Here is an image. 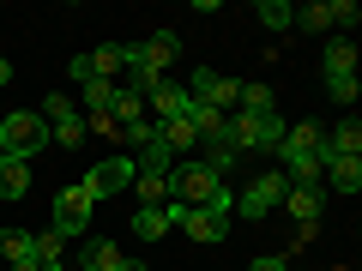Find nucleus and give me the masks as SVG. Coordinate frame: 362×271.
I'll use <instances>...</instances> for the list:
<instances>
[{
  "instance_id": "nucleus-16",
  "label": "nucleus",
  "mask_w": 362,
  "mask_h": 271,
  "mask_svg": "<svg viewBox=\"0 0 362 271\" xmlns=\"http://www.w3.org/2000/svg\"><path fill=\"white\" fill-rule=\"evenodd\" d=\"M326 157H362V121L344 115L332 133H326Z\"/></svg>"
},
{
  "instance_id": "nucleus-11",
  "label": "nucleus",
  "mask_w": 362,
  "mask_h": 271,
  "mask_svg": "<svg viewBox=\"0 0 362 271\" xmlns=\"http://www.w3.org/2000/svg\"><path fill=\"white\" fill-rule=\"evenodd\" d=\"M314 151H326V127H320V121H296V127H284L278 163H296V157H314Z\"/></svg>"
},
{
  "instance_id": "nucleus-9",
  "label": "nucleus",
  "mask_w": 362,
  "mask_h": 271,
  "mask_svg": "<svg viewBox=\"0 0 362 271\" xmlns=\"http://www.w3.org/2000/svg\"><path fill=\"white\" fill-rule=\"evenodd\" d=\"M175 54H181V37H169V30H157V37H145V42H121V61L127 66H151V73L175 66Z\"/></svg>"
},
{
  "instance_id": "nucleus-20",
  "label": "nucleus",
  "mask_w": 362,
  "mask_h": 271,
  "mask_svg": "<svg viewBox=\"0 0 362 271\" xmlns=\"http://www.w3.org/2000/svg\"><path fill=\"white\" fill-rule=\"evenodd\" d=\"M85 66H90V78H115L121 66H127V61H121V42H103V49H90V54H85Z\"/></svg>"
},
{
  "instance_id": "nucleus-7",
  "label": "nucleus",
  "mask_w": 362,
  "mask_h": 271,
  "mask_svg": "<svg viewBox=\"0 0 362 271\" xmlns=\"http://www.w3.org/2000/svg\"><path fill=\"white\" fill-rule=\"evenodd\" d=\"M42 121H49V139L54 145H66V151H73V145H85V115H78L73 103H66L61 90H54V97H42V109H37Z\"/></svg>"
},
{
  "instance_id": "nucleus-1",
  "label": "nucleus",
  "mask_w": 362,
  "mask_h": 271,
  "mask_svg": "<svg viewBox=\"0 0 362 271\" xmlns=\"http://www.w3.org/2000/svg\"><path fill=\"white\" fill-rule=\"evenodd\" d=\"M169 193H175V205H218V211H230V217H235V193L211 175L206 163H175Z\"/></svg>"
},
{
  "instance_id": "nucleus-5",
  "label": "nucleus",
  "mask_w": 362,
  "mask_h": 271,
  "mask_svg": "<svg viewBox=\"0 0 362 271\" xmlns=\"http://www.w3.org/2000/svg\"><path fill=\"white\" fill-rule=\"evenodd\" d=\"M133 175H139V169H133V157H121V151H115V157H103V163H90L78 187H85L97 205H103V199H115L121 187H133Z\"/></svg>"
},
{
  "instance_id": "nucleus-13",
  "label": "nucleus",
  "mask_w": 362,
  "mask_h": 271,
  "mask_svg": "<svg viewBox=\"0 0 362 271\" xmlns=\"http://www.w3.org/2000/svg\"><path fill=\"white\" fill-rule=\"evenodd\" d=\"M175 199H169V205H139L133 211V235H139V241H163L169 229H175Z\"/></svg>"
},
{
  "instance_id": "nucleus-32",
  "label": "nucleus",
  "mask_w": 362,
  "mask_h": 271,
  "mask_svg": "<svg viewBox=\"0 0 362 271\" xmlns=\"http://www.w3.org/2000/svg\"><path fill=\"white\" fill-rule=\"evenodd\" d=\"M254 271H290V253H272V259H254Z\"/></svg>"
},
{
  "instance_id": "nucleus-12",
  "label": "nucleus",
  "mask_w": 362,
  "mask_h": 271,
  "mask_svg": "<svg viewBox=\"0 0 362 271\" xmlns=\"http://www.w3.org/2000/svg\"><path fill=\"white\" fill-rule=\"evenodd\" d=\"M320 163H326V187H332V193H344V199H356L362 193V157H326L320 151Z\"/></svg>"
},
{
  "instance_id": "nucleus-3",
  "label": "nucleus",
  "mask_w": 362,
  "mask_h": 271,
  "mask_svg": "<svg viewBox=\"0 0 362 271\" xmlns=\"http://www.w3.org/2000/svg\"><path fill=\"white\" fill-rule=\"evenodd\" d=\"M49 145V121L37 109H13V115H0V157H37Z\"/></svg>"
},
{
  "instance_id": "nucleus-2",
  "label": "nucleus",
  "mask_w": 362,
  "mask_h": 271,
  "mask_svg": "<svg viewBox=\"0 0 362 271\" xmlns=\"http://www.w3.org/2000/svg\"><path fill=\"white\" fill-rule=\"evenodd\" d=\"M223 139L235 145V157H278V145H284V121L278 115H230V133Z\"/></svg>"
},
{
  "instance_id": "nucleus-26",
  "label": "nucleus",
  "mask_w": 362,
  "mask_h": 271,
  "mask_svg": "<svg viewBox=\"0 0 362 271\" xmlns=\"http://www.w3.org/2000/svg\"><path fill=\"white\" fill-rule=\"evenodd\" d=\"M296 25H302V30H332V6H326V0H314V6H296Z\"/></svg>"
},
{
  "instance_id": "nucleus-6",
  "label": "nucleus",
  "mask_w": 362,
  "mask_h": 271,
  "mask_svg": "<svg viewBox=\"0 0 362 271\" xmlns=\"http://www.w3.org/2000/svg\"><path fill=\"white\" fill-rule=\"evenodd\" d=\"M235 78L230 73H211V66H199L194 78H187V97H194V103H206V109H218V115H235Z\"/></svg>"
},
{
  "instance_id": "nucleus-28",
  "label": "nucleus",
  "mask_w": 362,
  "mask_h": 271,
  "mask_svg": "<svg viewBox=\"0 0 362 271\" xmlns=\"http://www.w3.org/2000/svg\"><path fill=\"white\" fill-rule=\"evenodd\" d=\"M109 115H115V127H133V121H145V103H139V97H133V90H121V97H115V109H109Z\"/></svg>"
},
{
  "instance_id": "nucleus-29",
  "label": "nucleus",
  "mask_w": 362,
  "mask_h": 271,
  "mask_svg": "<svg viewBox=\"0 0 362 271\" xmlns=\"http://www.w3.org/2000/svg\"><path fill=\"white\" fill-rule=\"evenodd\" d=\"M235 163H242V157H235V145H230V139H218V145H211V157H206V169H211V175H218V181L230 175Z\"/></svg>"
},
{
  "instance_id": "nucleus-33",
  "label": "nucleus",
  "mask_w": 362,
  "mask_h": 271,
  "mask_svg": "<svg viewBox=\"0 0 362 271\" xmlns=\"http://www.w3.org/2000/svg\"><path fill=\"white\" fill-rule=\"evenodd\" d=\"M115 271H145V265H139V259H127V253H121V259H115Z\"/></svg>"
},
{
  "instance_id": "nucleus-31",
  "label": "nucleus",
  "mask_w": 362,
  "mask_h": 271,
  "mask_svg": "<svg viewBox=\"0 0 362 271\" xmlns=\"http://www.w3.org/2000/svg\"><path fill=\"white\" fill-rule=\"evenodd\" d=\"M151 133H157V127H151V121H133V127H121V139H127V145H133V151H139V145H151Z\"/></svg>"
},
{
  "instance_id": "nucleus-15",
  "label": "nucleus",
  "mask_w": 362,
  "mask_h": 271,
  "mask_svg": "<svg viewBox=\"0 0 362 271\" xmlns=\"http://www.w3.org/2000/svg\"><path fill=\"white\" fill-rule=\"evenodd\" d=\"M25 193H30V163H25V157H0V199H13V205H18Z\"/></svg>"
},
{
  "instance_id": "nucleus-23",
  "label": "nucleus",
  "mask_w": 362,
  "mask_h": 271,
  "mask_svg": "<svg viewBox=\"0 0 362 271\" xmlns=\"http://www.w3.org/2000/svg\"><path fill=\"white\" fill-rule=\"evenodd\" d=\"M133 187H139L145 205H169V199H175L169 193V175H133Z\"/></svg>"
},
{
  "instance_id": "nucleus-10",
  "label": "nucleus",
  "mask_w": 362,
  "mask_h": 271,
  "mask_svg": "<svg viewBox=\"0 0 362 271\" xmlns=\"http://www.w3.org/2000/svg\"><path fill=\"white\" fill-rule=\"evenodd\" d=\"M175 229H187L194 241H223V235H230V211H218V205H181L175 211Z\"/></svg>"
},
{
  "instance_id": "nucleus-8",
  "label": "nucleus",
  "mask_w": 362,
  "mask_h": 271,
  "mask_svg": "<svg viewBox=\"0 0 362 271\" xmlns=\"http://www.w3.org/2000/svg\"><path fill=\"white\" fill-rule=\"evenodd\" d=\"M90 211H97V199H90L78 181H73V187H61V193H54V235H66V241H73V235H85Z\"/></svg>"
},
{
  "instance_id": "nucleus-18",
  "label": "nucleus",
  "mask_w": 362,
  "mask_h": 271,
  "mask_svg": "<svg viewBox=\"0 0 362 271\" xmlns=\"http://www.w3.org/2000/svg\"><path fill=\"white\" fill-rule=\"evenodd\" d=\"M235 115H272V85H254V78H247V85L235 90Z\"/></svg>"
},
{
  "instance_id": "nucleus-25",
  "label": "nucleus",
  "mask_w": 362,
  "mask_h": 271,
  "mask_svg": "<svg viewBox=\"0 0 362 271\" xmlns=\"http://www.w3.org/2000/svg\"><path fill=\"white\" fill-rule=\"evenodd\" d=\"M115 259H121L115 241H90L85 247V271H115Z\"/></svg>"
},
{
  "instance_id": "nucleus-21",
  "label": "nucleus",
  "mask_w": 362,
  "mask_h": 271,
  "mask_svg": "<svg viewBox=\"0 0 362 271\" xmlns=\"http://www.w3.org/2000/svg\"><path fill=\"white\" fill-rule=\"evenodd\" d=\"M115 78H90L85 85V115H109V109H115Z\"/></svg>"
},
{
  "instance_id": "nucleus-27",
  "label": "nucleus",
  "mask_w": 362,
  "mask_h": 271,
  "mask_svg": "<svg viewBox=\"0 0 362 271\" xmlns=\"http://www.w3.org/2000/svg\"><path fill=\"white\" fill-rule=\"evenodd\" d=\"M0 253L18 265V259H37V247H30V235H25V229H6V235H0Z\"/></svg>"
},
{
  "instance_id": "nucleus-4",
  "label": "nucleus",
  "mask_w": 362,
  "mask_h": 271,
  "mask_svg": "<svg viewBox=\"0 0 362 271\" xmlns=\"http://www.w3.org/2000/svg\"><path fill=\"white\" fill-rule=\"evenodd\" d=\"M284 187H290L284 169H266V175H254L242 193H235V211H242L247 223H254V217H272V211L284 205Z\"/></svg>"
},
{
  "instance_id": "nucleus-34",
  "label": "nucleus",
  "mask_w": 362,
  "mask_h": 271,
  "mask_svg": "<svg viewBox=\"0 0 362 271\" xmlns=\"http://www.w3.org/2000/svg\"><path fill=\"white\" fill-rule=\"evenodd\" d=\"M0 85H13V61L6 54H0Z\"/></svg>"
},
{
  "instance_id": "nucleus-24",
  "label": "nucleus",
  "mask_w": 362,
  "mask_h": 271,
  "mask_svg": "<svg viewBox=\"0 0 362 271\" xmlns=\"http://www.w3.org/2000/svg\"><path fill=\"white\" fill-rule=\"evenodd\" d=\"M326 97H332L338 109L356 103V73H326Z\"/></svg>"
},
{
  "instance_id": "nucleus-14",
  "label": "nucleus",
  "mask_w": 362,
  "mask_h": 271,
  "mask_svg": "<svg viewBox=\"0 0 362 271\" xmlns=\"http://www.w3.org/2000/svg\"><path fill=\"white\" fill-rule=\"evenodd\" d=\"M278 211H290L296 223H320V211H326V187H284V205Z\"/></svg>"
},
{
  "instance_id": "nucleus-17",
  "label": "nucleus",
  "mask_w": 362,
  "mask_h": 271,
  "mask_svg": "<svg viewBox=\"0 0 362 271\" xmlns=\"http://www.w3.org/2000/svg\"><path fill=\"white\" fill-rule=\"evenodd\" d=\"M157 139L169 145V157L199 151V133H194V121H187V115H181V121H157Z\"/></svg>"
},
{
  "instance_id": "nucleus-30",
  "label": "nucleus",
  "mask_w": 362,
  "mask_h": 271,
  "mask_svg": "<svg viewBox=\"0 0 362 271\" xmlns=\"http://www.w3.org/2000/svg\"><path fill=\"white\" fill-rule=\"evenodd\" d=\"M326 6H332V30H344V37H350V30H356V0H326Z\"/></svg>"
},
{
  "instance_id": "nucleus-22",
  "label": "nucleus",
  "mask_w": 362,
  "mask_h": 271,
  "mask_svg": "<svg viewBox=\"0 0 362 271\" xmlns=\"http://www.w3.org/2000/svg\"><path fill=\"white\" fill-rule=\"evenodd\" d=\"M254 18H259L266 30H290V25H296V6H284V0H259Z\"/></svg>"
},
{
  "instance_id": "nucleus-19",
  "label": "nucleus",
  "mask_w": 362,
  "mask_h": 271,
  "mask_svg": "<svg viewBox=\"0 0 362 271\" xmlns=\"http://www.w3.org/2000/svg\"><path fill=\"white\" fill-rule=\"evenodd\" d=\"M320 66H326V73H356V42L332 37V42H326V54H320Z\"/></svg>"
},
{
  "instance_id": "nucleus-35",
  "label": "nucleus",
  "mask_w": 362,
  "mask_h": 271,
  "mask_svg": "<svg viewBox=\"0 0 362 271\" xmlns=\"http://www.w3.org/2000/svg\"><path fill=\"white\" fill-rule=\"evenodd\" d=\"M13 271H42V265H37V259H18V265H13Z\"/></svg>"
}]
</instances>
